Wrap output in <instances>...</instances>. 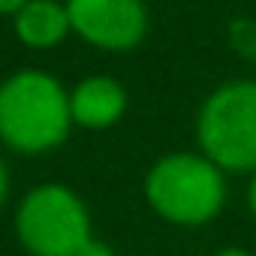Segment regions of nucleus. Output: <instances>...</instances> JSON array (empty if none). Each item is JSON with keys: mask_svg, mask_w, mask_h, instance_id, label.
Wrapping results in <instances>:
<instances>
[{"mask_svg": "<svg viewBox=\"0 0 256 256\" xmlns=\"http://www.w3.org/2000/svg\"><path fill=\"white\" fill-rule=\"evenodd\" d=\"M70 96L46 72L24 70L0 84V139L22 154H40L66 139Z\"/></svg>", "mask_w": 256, "mask_h": 256, "instance_id": "nucleus-1", "label": "nucleus"}, {"mask_svg": "<svg viewBox=\"0 0 256 256\" xmlns=\"http://www.w3.org/2000/svg\"><path fill=\"white\" fill-rule=\"evenodd\" d=\"M151 208L181 226H199L211 220L226 196L223 172L208 157L169 154L151 166L145 178Z\"/></svg>", "mask_w": 256, "mask_h": 256, "instance_id": "nucleus-2", "label": "nucleus"}, {"mask_svg": "<svg viewBox=\"0 0 256 256\" xmlns=\"http://www.w3.org/2000/svg\"><path fill=\"white\" fill-rule=\"evenodd\" d=\"M199 145L220 169H256V82H229L205 100Z\"/></svg>", "mask_w": 256, "mask_h": 256, "instance_id": "nucleus-3", "label": "nucleus"}, {"mask_svg": "<svg viewBox=\"0 0 256 256\" xmlns=\"http://www.w3.org/2000/svg\"><path fill=\"white\" fill-rule=\"evenodd\" d=\"M16 229L34 256H82L90 244L88 208L60 184L30 190L18 205Z\"/></svg>", "mask_w": 256, "mask_h": 256, "instance_id": "nucleus-4", "label": "nucleus"}, {"mask_svg": "<svg viewBox=\"0 0 256 256\" xmlns=\"http://www.w3.org/2000/svg\"><path fill=\"white\" fill-rule=\"evenodd\" d=\"M66 16L82 40L108 52L133 48L148 28L142 0H66Z\"/></svg>", "mask_w": 256, "mask_h": 256, "instance_id": "nucleus-5", "label": "nucleus"}, {"mask_svg": "<svg viewBox=\"0 0 256 256\" xmlns=\"http://www.w3.org/2000/svg\"><path fill=\"white\" fill-rule=\"evenodd\" d=\"M126 106V94L124 88L108 78V76H94L84 78L72 96H70V112L72 120L82 126H90V130H102V126H112Z\"/></svg>", "mask_w": 256, "mask_h": 256, "instance_id": "nucleus-6", "label": "nucleus"}, {"mask_svg": "<svg viewBox=\"0 0 256 256\" xmlns=\"http://www.w3.org/2000/svg\"><path fill=\"white\" fill-rule=\"evenodd\" d=\"M66 30H72L66 6L54 0H30L16 12V34L30 48H52L66 36Z\"/></svg>", "mask_w": 256, "mask_h": 256, "instance_id": "nucleus-7", "label": "nucleus"}, {"mask_svg": "<svg viewBox=\"0 0 256 256\" xmlns=\"http://www.w3.org/2000/svg\"><path fill=\"white\" fill-rule=\"evenodd\" d=\"M24 4H30V0H0V16H12V12H18Z\"/></svg>", "mask_w": 256, "mask_h": 256, "instance_id": "nucleus-8", "label": "nucleus"}, {"mask_svg": "<svg viewBox=\"0 0 256 256\" xmlns=\"http://www.w3.org/2000/svg\"><path fill=\"white\" fill-rule=\"evenodd\" d=\"M6 187H10V181H6V166H4V160H0V205H4V199H6Z\"/></svg>", "mask_w": 256, "mask_h": 256, "instance_id": "nucleus-9", "label": "nucleus"}, {"mask_svg": "<svg viewBox=\"0 0 256 256\" xmlns=\"http://www.w3.org/2000/svg\"><path fill=\"white\" fill-rule=\"evenodd\" d=\"M217 256H250L247 250H241V247H226V250H220Z\"/></svg>", "mask_w": 256, "mask_h": 256, "instance_id": "nucleus-10", "label": "nucleus"}, {"mask_svg": "<svg viewBox=\"0 0 256 256\" xmlns=\"http://www.w3.org/2000/svg\"><path fill=\"white\" fill-rule=\"evenodd\" d=\"M250 211H253V217H256V178H253V184H250Z\"/></svg>", "mask_w": 256, "mask_h": 256, "instance_id": "nucleus-11", "label": "nucleus"}]
</instances>
